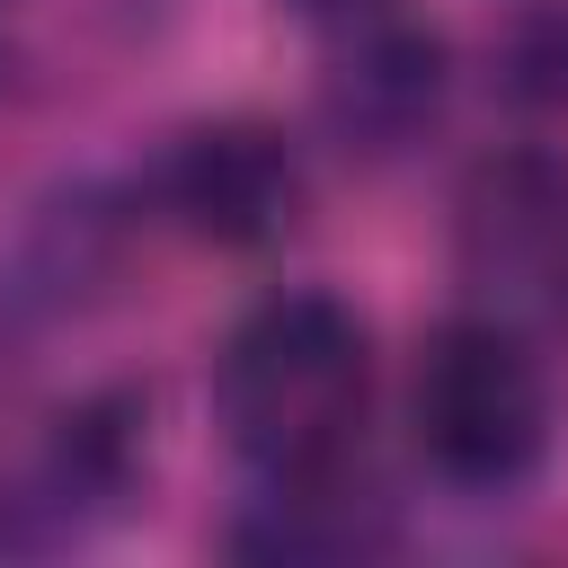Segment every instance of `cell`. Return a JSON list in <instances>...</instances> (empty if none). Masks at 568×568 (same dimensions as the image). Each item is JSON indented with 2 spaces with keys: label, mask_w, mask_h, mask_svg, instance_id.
<instances>
[{
  "label": "cell",
  "mask_w": 568,
  "mask_h": 568,
  "mask_svg": "<svg viewBox=\"0 0 568 568\" xmlns=\"http://www.w3.org/2000/svg\"><path fill=\"white\" fill-rule=\"evenodd\" d=\"M151 479V390H80L0 462V559L89 550Z\"/></svg>",
  "instance_id": "cell-3"
},
{
  "label": "cell",
  "mask_w": 568,
  "mask_h": 568,
  "mask_svg": "<svg viewBox=\"0 0 568 568\" xmlns=\"http://www.w3.org/2000/svg\"><path fill=\"white\" fill-rule=\"evenodd\" d=\"M222 550L231 559H284V568H302V559L337 568V559L399 550V524H390V497H373L337 462V470H302V479H257V497L222 524Z\"/></svg>",
  "instance_id": "cell-8"
},
{
  "label": "cell",
  "mask_w": 568,
  "mask_h": 568,
  "mask_svg": "<svg viewBox=\"0 0 568 568\" xmlns=\"http://www.w3.org/2000/svg\"><path fill=\"white\" fill-rule=\"evenodd\" d=\"M408 435H417V462L444 488H470V497L524 488L550 453V382L532 364V337L462 302L417 346Z\"/></svg>",
  "instance_id": "cell-2"
},
{
  "label": "cell",
  "mask_w": 568,
  "mask_h": 568,
  "mask_svg": "<svg viewBox=\"0 0 568 568\" xmlns=\"http://www.w3.org/2000/svg\"><path fill=\"white\" fill-rule=\"evenodd\" d=\"M142 195H115L106 178H71L44 204H27V222L0 248V346H36L53 328H71L124 266Z\"/></svg>",
  "instance_id": "cell-7"
},
{
  "label": "cell",
  "mask_w": 568,
  "mask_h": 568,
  "mask_svg": "<svg viewBox=\"0 0 568 568\" xmlns=\"http://www.w3.org/2000/svg\"><path fill=\"white\" fill-rule=\"evenodd\" d=\"M453 275L462 302L524 328L568 337V160L506 142L453 186Z\"/></svg>",
  "instance_id": "cell-4"
},
{
  "label": "cell",
  "mask_w": 568,
  "mask_h": 568,
  "mask_svg": "<svg viewBox=\"0 0 568 568\" xmlns=\"http://www.w3.org/2000/svg\"><path fill=\"white\" fill-rule=\"evenodd\" d=\"M142 213L204 248H275L302 222V151L266 115L178 124L142 169Z\"/></svg>",
  "instance_id": "cell-5"
},
{
  "label": "cell",
  "mask_w": 568,
  "mask_h": 568,
  "mask_svg": "<svg viewBox=\"0 0 568 568\" xmlns=\"http://www.w3.org/2000/svg\"><path fill=\"white\" fill-rule=\"evenodd\" d=\"M515 71L532 98H568V9H550L524 44H515Z\"/></svg>",
  "instance_id": "cell-9"
},
{
  "label": "cell",
  "mask_w": 568,
  "mask_h": 568,
  "mask_svg": "<svg viewBox=\"0 0 568 568\" xmlns=\"http://www.w3.org/2000/svg\"><path fill=\"white\" fill-rule=\"evenodd\" d=\"M444 106H453V44H444L417 9L382 0V9L346 18V27H328L320 133H328L346 160H364V169L408 160V151L444 124Z\"/></svg>",
  "instance_id": "cell-6"
},
{
  "label": "cell",
  "mask_w": 568,
  "mask_h": 568,
  "mask_svg": "<svg viewBox=\"0 0 568 568\" xmlns=\"http://www.w3.org/2000/svg\"><path fill=\"white\" fill-rule=\"evenodd\" d=\"M373 408V328L320 284H284L213 346V426L248 479L337 470Z\"/></svg>",
  "instance_id": "cell-1"
},
{
  "label": "cell",
  "mask_w": 568,
  "mask_h": 568,
  "mask_svg": "<svg viewBox=\"0 0 568 568\" xmlns=\"http://www.w3.org/2000/svg\"><path fill=\"white\" fill-rule=\"evenodd\" d=\"M275 9H293V18H311V27H346V18H364V9H382V0H275Z\"/></svg>",
  "instance_id": "cell-10"
}]
</instances>
